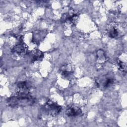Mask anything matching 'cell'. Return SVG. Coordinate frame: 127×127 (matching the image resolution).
Segmentation results:
<instances>
[{"mask_svg": "<svg viewBox=\"0 0 127 127\" xmlns=\"http://www.w3.org/2000/svg\"><path fill=\"white\" fill-rule=\"evenodd\" d=\"M34 103V99L31 97H21L18 96H13L7 100V104L11 107H23L31 105Z\"/></svg>", "mask_w": 127, "mask_h": 127, "instance_id": "1", "label": "cell"}, {"mask_svg": "<svg viewBox=\"0 0 127 127\" xmlns=\"http://www.w3.org/2000/svg\"><path fill=\"white\" fill-rule=\"evenodd\" d=\"M44 110L45 112L51 116H56L58 115L62 110V107L58 103L49 100L44 106Z\"/></svg>", "mask_w": 127, "mask_h": 127, "instance_id": "2", "label": "cell"}, {"mask_svg": "<svg viewBox=\"0 0 127 127\" xmlns=\"http://www.w3.org/2000/svg\"><path fill=\"white\" fill-rule=\"evenodd\" d=\"M27 51V45L22 42L13 46L11 49V52L13 56L17 58H21L24 56L26 54Z\"/></svg>", "mask_w": 127, "mask_h": 127, "instance_id": "3", "label": "cell"}, {"mask_svg": "<svg viewBox=\"0 0 127 127\" xmlns=\"http://www.w3.org/2000/svg\"><path fill=\"white\" fill-rule=\"evenodd\" d=\"M78 19V15L72 12H67L64 14L62 18L64 23L66 26H72L74 25Z\"/></svg>", "mask_w": 127, "mask_h": 127, "instance_id": "4", "label": "cell"}, {"mask_svg": "<svg viewBox=\"0 0 127 127\" xmlns=\"http://www.w3.org/2000/svg\"><path fill=\"white\" fill-rule=\"evenodd\" d=\"M66 113L69 117H77L82 114V110L78 105H72L67 107Z\"/></svg>", "mask_w": 127, "mask_h": 127, "instance_id": "5", "label": "cell"}, {"mask_svg": "<svg viewBox=\"0 0 127 127\" xmlns=\"http://www.w3.org/2000/svg\"><path fill=\"white\" fill-rule=\"evenodd\" d=\"M107 33L109 37L113 38L118 35V30L117 25L114 23L109 24L107 27Z\"/></svg>", "mask_w": 127, "mask_h": 127, "instance_id": "6", "label": "cell"}, {"mask_svg": "<svg viewBox=\"0 0 127 127\" xmlns=\"http://www.w3.org/2000/svg\"><path fill=\"white\" fill-rule=\"evenodd\" d=\"M60 72L64 77L67 79L69 78L71 76L72 73L71 66L67 64H64L61 67Z\"/></svg>", "mask_w": 127, "mask_h": 127, "instance_id": "7", "label": "cell"}, {"mask_svg": "<svg viewBox=\"0 0 127 127\" xmlns=\"http://www.w3.org/2000/svg\"><path fill=\"white\" fill-rule=\"evenodd\" d=\"M106 57L104 51L98 50L97 52V63L99 66H102L106 61Z\"/></svg>", "mask_w": 127, "mask_h": 127, "instance_id": "8", "label": "cell"}, {"mask_svg": "<svg viewBox=\"0 0 127 127\" xmlns=\"http://www.w3.org/2000/svg\"><path fill=\"white\" fill-rule=\"evenodd\" d=\"M44 56L43 53L37 49L34 50L31 54V59L33 62H37L42 59Z\"/></svg>", "mask_w": 127, "mask_h": 127, "instance_id": "9", "label": "cell"}, {"mask_svg": "<svg viewBox=\"0 0 127 127\" xmlns=\"http://www.w3.org/2000/svg\"><path fill=\"white\" fill-rule=\"evenodd\" d=\"M117 64L118 65L119 67V69L122 71H124L126 72L127 70V65L126 63H123L120 60H118L117 61Z\"/></svg>", "mask_w": 127, "mask_h": 127, "instance_id": "10", "label": "cell"}, {"mask_svg": "<svg viewBox=\"0 0 127 127\" xmlns=\"http://www.w3.org/2000/svg\"><path fill=\"white\" fill-rule=\"evenodd\" d=\"M114 83V80L111 78H107L104 82L103 86L104 87H108L111 86Z\"/></svg>", "mask_w": 127, "mask_h": 127, "instance_id": "11", "label": "cell"}]
</instances>
